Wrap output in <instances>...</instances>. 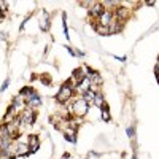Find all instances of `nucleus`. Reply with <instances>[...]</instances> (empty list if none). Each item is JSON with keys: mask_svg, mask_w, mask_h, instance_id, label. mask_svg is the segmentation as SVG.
<instances>
[{"mask_svg": "<svg viewBox=\"0 0 159 159\" xmlns=\"http://www.w3.org/2000/svg\"><path fill=\"white\" fill-rule=\"evenodd\" d=\"M73 92H75L73 86H72L69 81H65V83L61 86L59 92L56 94V102H57V103H67V102L73 97Z\"/></svg>", "mask_w": 159, "mask_h": 159, "instance_id": "obj_1", "label": "nucleus"}, {"mask_svg": "<svg viewBox=\"0 0 159 159\" xmlns=\"http://www.w3.org/2000/svg\"><path fill=\"white\" fill-rule=\"evenodd\" d=\"M72 111H73V115L75 116H84L88 111H89V103L83 99V97H80V99H76L73 103H72Z\"/></svg>", "mask_w": 159, "mask_h": 159, "instance_id": "obj_2", "label": "nucleus"}, {"mask_svg": "<svg viewBox=\"0 0 159 159\" xmlns=\"http://www.w3.org/2000/svg\"><path fill=\"white\" fill-rule=\"evenodd\" d=\"M18 119H19V127H21V126H32V124L35 123V119H37V113H35L32 108H25V110L18 116Z\"/></svg>", "mask_w": 159, "mask_h": 159, "instance_id": "obj_3", "label": "nucleus"}, {"mask_svg": "<svg viewBox=\"0 0 159 159\" xmlns=\"http://www.w3.org/2000/svg\"><path fill=\"white\" fill-rule=\"evenodd\" d=\"M113 16L116 18V21L124 22V21L130 16V10H127V8H124V7H118V8L115 10V13H113Z\"/></svg>", "mask_w": 159, "mask_h": 159, "instance_id": "obj_4", "label": "nucleus"}, {"mask_svg": "<svg viewBox=\"0 0 159 159\" xmlns=\"http://www.w3.org/2000/svg\"><path fill=\"white\" fill-rule=\"evenodd\" d=\"M113 19H115V16H113V11H108V10H105L102 15H100V18H99V24H102V25H108L113 22Z\"/></svg>", "mask_w": 159, "mask_h": 159, "instance_id": "obj_5", "label": "nucleus"}, {"mask_svg": "<svg viewBox=\"0 0 159 159\" xmlns=\"http://www.w3.org/2000/svg\"><path fill=\"white\" fill-rule=\"evenodd\" d=\"M27 145H29L30 153H37V151H38V148H40V139H38L37 135L30 134V135L27 137Z\"/></svg>", "mask_w": 159, "mask_h": 159, "instance_id": "obj_6", "label": "nucleus"}, {"mask_svg": "<svg viewBox=\"0 0 159 159\" xmlns=\"http://www.w3.org/2000/svg\"><path fill=\"white\" fill-rule=\"evenodd\" d=\"M25 105H27L29 108H32V110L34 108H38L40 105H42V99H40V96L35 92L34 96H30L29 99H25Z\"/></svg>", "mask_w": 159, "mask_h": 159, "instance_id": "obj_7", "label": "nucleus"}, {"mask_svg": "<svg viewBox=\"0 0 159 159\" xmlns=\"http://www.w3.org/2000/svg\"><path fill=\"white\" fill-rule=\"evenodd\" d=\"M29 154H30L29 145L22 143V142H18L16 143V156H29Z\"/></svg>", "mask_w": 159, "mask_h": 159, "instance_id": "obj_8", "label": "nucleus"}, {"mask_svg": "<svg viewBox=\"0 0 159 159\" xmlns=\"http://www.w3.org/2000/svg\"><path fill=\"white\" fill-rule=\"evenodd\" d=\"M103 11H105L103 3H92V5H91V10H89V15H91V16L100 18V15H102Z\"/></svg>", "mask_w": 159, "mask_h": 159, "instance_id": "obj_9", "label": "nucleus"}, {"mask_svg": "<svg viewBox=\"0 0 159 159\" xmlns=\"http://www.w3.org/2000/svg\"><path fill=\"white\" fill-rule=\"evenodd\" d=\"M121 29H123V22H119V21H116V19H113V22L108 25L110 34H116V32H119Z\"/></svg>", "mask_w": 159, "mask_h": 159, "instance_id": "obj_10", "label": "nucleus"}, {"mask_svg": "<svg viewBox=\"0 0 159 159\" xmlns=\"http://www.w3.org/2000/svg\"><path fill=\"white\" fill-rule=\"evenodd\" d=\"M43 15V21H40V27H42V30H48L49 29V16L46 11H42Z\"/></svg>", "mask_w": 159, "mask_h": 159, "instance_id": "obj_11", "label": "nucleus"}, {"mask_svg": "<svg viewBox=\"0 0 159 159\" xmlns=\"http://www.w3.org/2000/svg\"><path fill=\"white\" fill-rule=\"evenodd\" d=\"M94 29H96V32L99 34V35H110V30H108V27L107 25H102V24H96L94 25Z\"/></svg>", "mask_w": 159, "mask_h": 159, "instance_id": "obj_12", "label": "nucleus"}, {"mask_svg": "<svg viewBox=\"0 0 159 159\" xmlns=\"http://www.w3.org/2000/svg\"><path fill=\"white\" fill-rule=\"evenodd\" d=\"M94 105H97L99 108H102L103 105H105V99L102 96V92H96V97H94V102H92Z\"/></svg>", "mask_w": 159, "mask_h": 159, "instance_id": "obj_13", "label": "nucleus"}, {"mask_svg": "<svg viewBox=\"0 0 159 159\" xmlns=\"http://www.w3.org/2000/svg\"><path fill=\"white\" fill-rule=\"evenodd\" d=\"M81 97H83V99H84V100H86L88 103H89V102H94V97H96V92L92 91V89H88V91L84 92V94H83Z\"/></svg>", "mask_w": 159, "mask_h": 159, "instance_id": "obj_14", "label": "nucleus"}, {"mask_svg": "<svg viewBox=\"0 0 159 159\" xmlns=\"http://www.w3.org/2000/svg\"><path fill=\"white\" fill-rule=\"evenodd\" d=\"M100 110H102V119H103V121H107V123H108L110 119H111V116H110V110H108V105L105 103V105H103V107H102Z\"/></svg>", "mask_w": 159, "mask_h": 159, "instance_id": "obj_15", "label": "nucleus"}, {"mask_svg": "<svg viewBox=\"0 0 159 159\" xmlns=\"http://www.w3.org/2000/svg\"><path fill=\"white\" fill-rule=\"evenodd\" d=\"M127 135L130 139H134V127H127Z\"/></svg>", "mask_w": 159, "mask_h": 159, "instance_id": "obj_16", "label": "nucleus"}, {"mask_svg": "<svg viewBox=\"0 0 159 159\" xmlns=\"http://www.w3.org/2000/svg\"><path fill=\"white\" fill-rule=\"evenodd\" d=\"M8 83H10V80H5V83H3V86H2V89H0V91L3 92V91H5L7 88H8Z\"/></svg>", "mask_w": 159, "mask_h": 159, "instance_id": "obj_17", "label": "nucleus"}, {"mask_svg": "<svg viewBox=\"0 0 159 159\" xmlns=\"http://www.w3.org/2000/svg\"><path fill=\"white\" fill-rule=\"evenodd\" d=\"M156 80H157V84H159V72H156Z\"/></svg>", "mask_w": 159, "mask_h": 159, "instance_id": "obj_18", "label": "nucleus"}, {"mask_svg": "<svg viewBox=\"0 0 159 159\" xmlns=\"http://www.w3.org/2000/svg\"><path fill=\"white\" fill-rule=\"evenodd\" d=\"M2 38H5V34H2V32H0V40H2Z\"/></svg>", "mask_w": 159, "mask_h": 159, "instance_id": "obj_19", "label": "nucleus"}]
</instances>
